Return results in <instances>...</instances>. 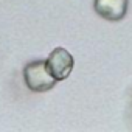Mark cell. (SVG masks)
Returning a JSON list of instances; mask_svg holds the SVG:
<instances>
[{
	"instance_id": "1",
	"label": "cell",
	"mask_w": 132,
	"mask_h": 132,
	"mask_svg": "<svg viewBox=\"0 0 132 132\" xmlns=\"http://www.w3.org/2000/svg\"><path fill=\"white\" fill-rule=\"evenodd\" d=\"M25 84L33 92H47L57 82L47 67V61H33L23 69Z\"/></svg>"
},
{
	"instance_id": "2",
	"label": "cell",
	"mask_w": 132,
	"mask_h": 132,
	"mask_svg": "<svg viewBox=\"0 0 132 132\" xmlns=\"http://www.w3.org/2000/svg\"><path fill=\"white\" fill-rule=\"evenodd\" d=\"M73 64H75L73 56L62 47L54 48L47 59V67L56 81H62L65 78H69L73 70Z\"/></svg>"
},
{
	"instance_id": "3",
	"label": "cell",
	"mask_w": 132,
	"mask_h": 132,
	"mask_svg": "<svg viewBox=\"0 0 132 132\" xmlns=\"http://www.w3.org/2000/svg\"><path fill=\"white\" fill-rule=\"evenodd\" d=\"M95 11L109 22L121 20L127 13V0H95Z\"/></svg>"
}]
</instances>
